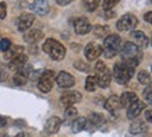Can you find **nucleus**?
<instances>
[{
    "label": "nucleus",
    "instance_id": "nucleus-1",
    "mask_svg": "<svg viewBox=\"0 0 152 137\" xmlns=\"http://www.w3.org/2000/svg\"><path fill=\"white\" fill-rule=\"evenodd\" d=\"M134 76V67H130L124 62H120V63H116L113 66V77L119 84L124 85L133 78Z\"/></svg>",
    "mask_w": 152,
    "mask_h": 137
},
{
    "label": "nucleus",
    "instance_id": "nucleus-2",
    "mask_svg": "<svg viewBox=\"0 0 152 137\" xmlns=\"http://www.w3.org/2000/svg\"><path fill=\"white\" fill-rule=\"evenodd\" d=\"M43 52L48 53L53 60H61L66 56V48L56 39H46L43 43Z\"/></svg>",
    "mask_w": 152,
    "mask_h": 137
},
{
    "label": "nucleus",
    "instance_id": "nucleus-3",
    "mask_svg": "<svg viewBox=\"0 0 152 137\" xmlns=\"http://www.w3.org/2000/svg\"><path fill=\"white\" fill-rule=\"evenodd\" d=\"M121 39H120L119 35H115V34H109L107 37L105 38V43H103V48H102V53L105 55V57H113L115 55H117V52L121 48Z\"/></svg>",
    "mask_w": 152,
    "mask_h": 137
},
{
    "label": "nucleus",
    "instance_id": "nucleus-4",
    "mask_svg": "<svg viewBox=\"0 0 152 137\" xmlns=\"http://www.w3.org/2000/svg\"><path fill=\"white\" fill-rule=\"evenodd\" d=\"M95 71H96V81H98V85L101 88H106L109 87V84L112 81V74L110 71L106 68L105 63L103 62H98L95 64Z\"/></svg>",
    "mask_w": 152,
    "mask_h": 137
},
{
    "label": "nucleus",
    "instance_id": "nucleus-5",
    "mask_svg": "<svg viewBox=\"0 0 152 137\" xmlns=\"http://www.w3.org/2000/svg\"><path fill=\"white\" fill-rule=\"evenodd\" d=\"M120 53L123 56V59H133V60H141V49L135 45L134 42H126L124 45L120 48Z\"/></svg>",
    "mask_w": 152,
    "mask_h": 137
},
{
    "label": "nucleus",
    "instance_id": "nucleus-6",
    "mask_svg": "<svg viewBox=\"0 0 152 137\" xmlns=\"http://www.w3.org/2000/svg\"><path fill=\"white\" fill-rule=\"evenodd\" d=\"M137 24H138V20H137L135 15H133V14H124L117 21L116 27H117L119 31H133L134 28L137 27Z\"/></svg>",
    "mask_w": 152,
    "mask_h": 137
},
{
    "label": "nucleus",
    "instance_id": "nucleus-7",
    "mask_svg": "<svg viewBox=\"0 0 152 137\" xmlns=\"http://www.w3.org/2000/svg\"><path fill=\"white\" fill-rule=\"evenodd\" d=\"M53 77H55V73H53L52 70L43 71L42 76L39 77V81H38V88H39V91L50 92L52 87H53Z\"/></svg>",
    "mask_w": 152,
    "mask_h": 137
},
{
    "label": "nucleus",
    "instance_id": "nucleus-8",
    "mask_svg": "<svg viewBox=\"0 0 152 137\" xmlns=\"http://www.w3.org/2000/svg\"><path fill=\"white\" fill-rule=\"evenodd\" d=\"M81 94L78 91H67L64 92L61 98H60V102H61V105H64L66 108H69V106H73L74 104H77L81 101Z\"/></svg>",
    "mask_w": 152,
    "mask_h": 137
},
{
    "label": "nucleus",
    "instance_id": "nucleus-9",
    "mask_svg": "<svg viewBox=\"0 0 152 137\" xmlns=\"http://www.w3.org/2000/svg\"><path fill=\"white\" fill-rule=\"evenodd\" d=\"M34 21H35V15L34 14H31V13L21 14L18 17V20H17V28H18V31H21V32L27 31L28 28L34 24Z\"/></svg>",
    "mask_w": 152,
    "mask_h": 137
},
{
    "label": "nucleus",
    "instance_id": "nucleus-10",
    "mask_svg": "<svg viewBox=\"0 0 152 137\" xmlns=\"http://www.w3.org/2000/svg\"><path fill=\"white\" fill-rule=\"evenodd\" d=\"M56 82H57V85L61 88H69V87H73L75 80H74L73 76L70 73H67V71H60V73L57 74V77H56Z\"/></svg>",
    "mask_w": 152,
    "mask_h": 137
},
{
    "label": "nucleus",
    "instance_id": "nucleus-11",
    "mask_svg": "<svg viewBox=\"0 0 152 137\" xmlns=\"http://www.w3.org/2000/svg\"><path fill=\"white\" fill-rule=\"evenodd\" d=\"M144 109H145V102L137 99L135 102H133V104L127 108V118L135 119L137 116H140V113H141Z\"/></svg>",
    "mask_w": 152,
    "mask_h": 137
},
{
    "label": "nucleus",
    "instance_id": "nucleus-12",
    "mask_svg": "<svg viewBox=\"0 0 152 137\" xmlns=\"http://www.w3.org/2000/svg\"><path fill=\"white\" fill-rule=\"evenodd\" d=\"M101 55H102V46L101 45L91 42V43H88V45L85 46V57H87L88 60H95Z\"/></svg>",
    "mask_w": 152,
    "mask_h": 137
},
{
    "label": "nucleus",
    "instance_id": "nucleus-13",
    "mask_svg": "<svg viewBox=\"0 0 152 137\" xmlns=\"http://www.w3.org/2000/svg\"><path fill=\"white\" fill-rule=\"evenodd\" d=\"M103 122H105V118L101 113H91L89 118L87 119V127L85 129H91V130L98 129L103 124Z\"/></svg>",
    "mask_w": 152,
    "mask_h": 137
},
{
    "label": "nucleus",
    "instance_id": "nucleus-14",
    "mask_svg": "<svg viewBox=\"0 0 152 137\" xmlns=\"http://www.w3.org/2000/svg\"><path fill=\"white\" fill-rule=\"evenodd\" d=\"M74 29L78 35H85V34L91 31V24L87 18H78L74 23Z\"/></svg>",
    "mask_w": 152,
    "mask_h": 137
},
{
    "label": "nucleus",
    "instance_id": "nucleus-15",
    "mask_svg": "<svg viewBox=\"0 0 152 137\" xmlns=\"http://www.w3.org/2000/svg\"><path fill=\"white\" fill-rule=\"evenodd\" d=\"M31 9L39 15H45L49 13V3L48 0H34V3L31 4Z\"/></svg>",
    "mask_w": 152,
    "mask_h": 137
},
{
    "label": "nucleus",
    "instance_id": "nucleus-16",
    "mask_svg": "<svg viewBox=\"0 0 152 137\" xmlns=\"http://www.w3.org/2000/svg\"><path fill=\"white\" fill-rule=\"evenodd\" d=\"M105 108L107 112H110V113H116L117 110L121 108V104H120V98L116 95H112L109 96L105 102Z\"/></svg>",
    "mask_w": 152,
    "mask_h": 137
},
{
    "label": "nucleus",
    "instance_id": "nucleus-17",
    "mask_svg": "<svg viewBox=\"0 0 152 137\" xmlns=\"http://www.w3.org/2000/svg\"><path fill=\"white\" fill-rule=\"evenodd\" d=\"M131 38L134 39V43L138 48H147L148 43H149V39L142 31H133L131 32Z\"/></svg>",
    "mask_w": 152,
    "mask_h": 137
},
{
    "label": "nucleus",
    "instance_id": "nucleus-18",
    "mask_svg": "<svg viewBox=\"0 0 152 137\" xmlns=\"http://www.w3.org/2000/svg\"><path fill=\"white\" fill-rule=\"evenodd\" d=\"M60 126H61V119L57 118V116H52V118L48 119L46 124H45V130H46L48 133L53 134V133L59 132Z\"/></svg>",
    "mask_w": 152,
    "mask_h": 137
},
{
    "label": "nucleus",
    "instance_id": "nucleus-19",
    "mask_svg": "<svg viewBox=\"0 0 152 137\" xmlns=\"http://www.w3.org/2000/svg\"><path fill=\"white\" fill-rule=\"evenodd\" d=\"M25 64H27V56L24 55V53H21V55L15 56L14 59L10 60L9 67L11 68V70H17V71H18L20 68H23Z\"/></svg>",
    "mask_w": 152,
    "mask_h": 137
},
{
    "label": "nucleus",
    "instance_id": "nucleus-20",
    "mask_svg": "<svg viewBox=\"0 0 152 137\" xmlns=\"http://www.w3.org/2000/svg\"><path fill=\"white\" fill-rule=\"evenodd\" d=\"M137 99H138L137 94H134V92H131V91H127L120 96V104H121L123 108H129V106L131 105L133 102H135Z\"/></svg>",
    "mask_w": 152,
    "mask_h": 137
},
{
    "label": "nucleus",
    "instance_id": "nucleus-21",
    "mask_svg": "<svg viewBox=\"0 0 152 137\" xmlns=\"http://www.w3.org/2000/svg\"><path fill=\"white\" fill-rule=\"evenodd\" d=\"M43 38V34H42V31H39V29H32V31H29L27 34V35H24V39L28 42V43H35V42H38L39 39H42Z\"/></svg>",
    "mask_w": 152,
    "mask_h": 137
},
{
    "label": "nucleus",
    "instance_id": "nucleus-22",
    "mask_svg": "<svg viewBox=\"0 0 152 137\" xmlns=\"http://www.w3.org/2000/svg\"><path fill=\"white\" fill-rule=\"evenodd\" d=\"M87 127V119L85 118H77L71 124V130L73 133H80Z\"/></svg>",
    "mask_w": 152,
    "mask_h": 137
},
{
    "label": "nucleus",
    "instance_id": "nucleus-23",
    "mask_svg": "<svg viewBox=\"0 0 152 137\" xmlns=\"http://www.w3.org/2000/svg\"><path fill=\"white\" fill-rule=\"evenodd\" d=\"M24 52V48L23 46H10L9 48V50H6V59H9V60H11V59H14L15 56H18V55H21Z\"/></svg>",
    "mask_w": 152,
    "mask_h": 137
},
{
    "label": "nucleus",
    "instance_id": "nucleus-24",
    "mask_svg": "<svg viewBox=\"0 0 152 137\" xmlns=\"http://www.w3.org/2000/svg\"><path fill=\"white\" fill-rule=\"evenodd\" d=\"M147 130V124L141 122V120H135L131 126H130V133L131 134H140V133H144Z\"/></svg>",
    "mask_w": 152,
    "mask_h": 137
},
{
    "label": "nucleus",
    "instance_id": "nucleus-25",
    "mask_svg": "<svg viewBox=\"0 0 152 137\" xmlns=\"http://www.w3.org/2000/svg\"><path fill=\"white\" fill-rule=\"evenodd\" d=\"M27 80H28V76L24 73V71H21V70H18L17 74L13 77V82L15 85H24V84L27 82Z\"/></svg>",
    "mask_w": 152,
    "mask_h": 137
},
{
    "label": "nucleus",
    "instance_id": "nucleus-26",
    "mask_svg": "<svg viewBox=\"0 0 152 137\" xmlns=\"http://www.w3.org/2000/svg\"><path fill=\"white\" fill-rule=\"evenodd\" d=\"M94 34L98 38H106L109 35V27L107 25H96L94 28Z\"/></svg>",
    "mask_w": 152,
    "mask_h": 137
},
{
    "label": "nucleus",
    "instance_id": "nucleus-27",
    "mask_svg": "<svg viewBox=\"0 0 152 137\" xmlns=\"http://www.w3.org/2000/svg\"><path fill=\"white\" fill-rule=\"evenodd\" d=\"M98 85V81H96V77L95 76H88L87 80H85V90L87 91H95V88Z\"/></svg>",
    "mask_w": 152,
    "mask_h": 137
},
{
    "label": "nucleus",
    "instance_id": "nucleus-28",
    "mask_svg": "<svg viewBox=\"0 0 152 137\" xmlns=\"http://www.w3.org/2000/svg\"><path fill=\"white\" fill-rule=\"evenodd\" d=\"M137 78H138L140 84H144V85H147V84H149L151 82V76H149V73H147V71H140L138 76H137Z\"/></svg>",
    "mask_w": 152,
    "mask_h": 137
},
{
    "label": "nucleus",
    "instance_id": "nucleus-29",
    "mask_svg": "<svg viewBox=\"0 0 152 137\" xmlns=\"http://www.w3.org/2000/svg\"><path fill=\"white\" fill-rule=\"evenodd\" d=\"M120 0H103V3H102V6H103V10L105 11H110L113 7H116V6L119 4Z\"/></svg>",
    "mask_w": 152,
    "mask_h": 137
},
{
    "label": "nucleus",
    "instance_id": "nucleus-30",
    "mask_svg": "<svg viewBox=\"0 0 152 137\" xmlns=\"http://www.w3.org/2000/svg\"><path fill=\"white\" fill-rule=\"evenodd\" d=\"M144 99L147 101L148 104H151L152 105V88H145L144 90Z\"/></svg>",
    "mask_w": 152,
    "mask_h": 137
},
{
    "label": "nucleus",
    "instance_id": "nucleus-31",
    "mask_svg": "<svg viewBox=\"0 0 152 137\" xmlns=\"http://www.w3.org/2000/svg\"><path fill=\"white\" fill-rule=\"evenodd\" d=\"M75 116H77V109H75L74 106H69V108L66 109V118L71 119V118H75Z\"/></svg>",
    "mask_w": 152,
    "mask_h": 137
},
{
    "label": "nucleus",
    "instance_id": "nucleus-32",
    "mask_svg": "<svg viewBox=\"0 0 152 137\" xmlns=\"http://www.w3.org/2000/svg\"><path fill=\"white\" fill-rule=\"evenodd\" d=\"M11 46V42H10V39H1L0 41V50H3V52H6V50H9V48Z\"/></svg>",
    "mask_w": 152,
    "mask_h": 137
},
{
    "label": "nucleus",
    "instance_id": "nucleus-33",
    "mask_svg": "<svg viewBox=\"0 0 152 137\" xmlns=\"http://www.w3.org/2000/svg\"><path fill=\"white\" fill-rule=\"evenodd\" d=\"M98 6H99V0H89L87 4V9H88V11H94Z\"/></svg>",
    "mask_w": 152,
    "mask_h": 137
},
{
    "label": "nucleus",
    "instance_id": "nucleus-34",
    "mask_svg": "<svg viewBox=\"0 0 152 137\" xmlns=\"http://www.w3.org/2000/svg\"><path fill=\"white\" fill-rule=\"evenodd\" d=\"M75 67H78V70H81V71H88V70H89V67H88L85 63H83V62H77V63H75Z\"/></svg>",
    "mask_w": 152,
    "mask_h": 137
},
{
    "label": "nucleus",
    "instance_id": "nucleus-35",
    "mask_svg": "<svg viewBox=\"0 0 152 137\" xmlns=\"http://www.w3.org/2000/svg\"><path fill=\"white\" fill-rule=\"evenodd\" d=\"M6 13H7V9H6L4 3H0V18H4Z\"/></svg>",
    "mask_w": 152,
    "mask_h": 137
},
{
    "label": "nucleus",
    "instance_id": "nucleus-36",
    "mask_svg": "<svg viewBox=\"0 0 152 137\" xmlns=\"http://www.w3.org/2000/svg\"><path fill=\"white\" fill-rule=\"evenodd\" d=\"M144 20H145L147 23L152 24V11H148V13L144 14Z\"/></svg>",
    "mask_w": 152,
    "mask_h": 137
},
{
    "label": "nucleus",
    "instance_id": "nucleus-37",
    "mask_svg": "<svg viewBox=\"0 0 152 137\" xmlns=\"http://www.w3.org/2000/svg\"><path fill=\"white\" fill-rule=\"evenodd\" d=\"M145 119H147L148 122L152 124V109H149V110H147V112H145Z\"/></svg>",
    "mask_w": 152,
    "mask_h": 137
},
{
    "label": "nucleus",
    "instance_id": "nucleus-38",
    "mask_svg": "<svg viewBox=\"0 0 152 137\" xmlns=\"http://www.w3.org/2000/svg\"><path fill=\"white\" fill-rule=\"evenodd\" d=\"M56 1H57L59 6H67V4H70L73 0H56Z\"/></svg>",
    "mask_w": 152,
    "mask_h": 137
},
{
    "label": "nucleus",
    "instance_id": "nucleus-39",
    "mask_svg": "<svg viewBox=\"0 0 152 137\" xmlns=\"http://www.w3.org/2000/svg\"><path fill=\"white\" fill-rule=\"evenodd\" d=\"M7 124V120H6L3 116H0V127H3V126H6Z\"/></svg>",
    "mask_w": 152,
    "mask_h": 137
},
{
    "label": "nucleus",
    "instance_id": "nucleus-40",
    "mask_svg": "<svg viewBox=\"0 0 152 137\" xmlns=\"http://www.w3.org/2000/svg\"><path fill=\"white\" fill-rule=\"evenodd\" d=\"M14 137H25V136H24L23 133H18V134H17V136H14Z\"/></svg>",
    "mask_w": 152,
    "mask_h": 137
},
{
    "label": "nucleus",
    "instance_id": "nucleus-41",
    "mask_svg": "<svg viewBox=\"0 0 152 137\" xmlns=\"http://www.w3.org/2000/svg\"><path fill=\"white\" fill-rule=\"evenodd\" d=\"M0 137H6V134H0Z\"/></svg>",
    "mask_w": 152,
    "mask_h": 137
},
{
    "label": "nucleus",
    "instance_id": "nucleus-42",
    "mask_svg": "<svg viewBox=\"0 0 152 137\" xmlns=\"http://www.w3.org/2000/svg\"><path fill=\"white\" fill-rule=\"evenodd\" d=\"M1 76H3V74H1V71H0V80H1Z\"/></svg>",
    "mask_w": 152,
    "mask_h": 137
},
{
    "label": "nucleus",
    "instance_id": "nucleus-43",
    "mask_svg": "<svg viewBox=\"0 0 152 137\" xmlns=\"http://www.w3.org/2000/svg\"><path fill=\"white\" fill-rule=\"evenodd\" d=\"M151 71H152V66H151Z\"/></svg>",
    "mask_w": 152,
    "mask_h": 137
},
{
    "label": "nucleus",
    "instance_id": "nucleus-44",
    "mask_svg": "<svg viewBox=\"0 0 152 137\" xmlns=\"http://www.w3.org/2000/svg\"><path fill=\"white\" fill-rule=\"evenodd\" d=\"M151 43H152V38H151Z\"/></svg>",
    "mask_w": 152,
    "mask_h": 137
}]
</instances>
